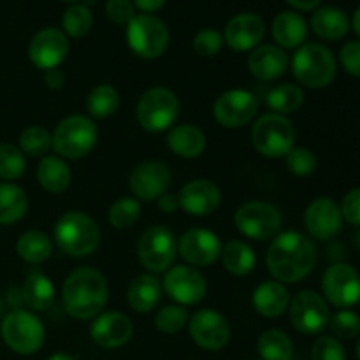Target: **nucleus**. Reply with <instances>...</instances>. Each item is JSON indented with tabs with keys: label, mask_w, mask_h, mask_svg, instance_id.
<instances>
[{
	"label": "nucleus",
	"mask_w": 360,
	"mask_h": 360,
	"mask_svg": "<svg viewBox=\"0 0 360 360\" xmlns=\"http://www.w3.org/2000/svg\"><path fill=\"white\" fill-rule=\"evenodd\" d=\"M55 243L65 255L88 257L98 248L101 229L98 225L81 211H67L55 224Z\"/></svg>",
	"instance_id": "7ed1b4c3"
},
{
	"label": "nucleus",
	"mask_w": 360,
	"mask_h": 360,
	"mask_svg": "<svg viewBox=\"0 0 360 360\" xmlns=\"http://www.w3.org/2000/svg\"><path fill=\"white\" fill-rule=\"evenodd\" d=\"M164 288L178 304H197L206 297L207 285L202 274L190 266H176L167 271Z\"/></svg>",
	"instance_id": "f3484780"
},
{
	"label": "nucleus",
	"mask_w": 360,
	"mask_h": 360,
	"mask_svg": "<svg viewBox=\"0 0 360 360\" xmlns=\"http://www.w3.org/2000/svg\"><path fill=\"white\" fill-rule=\"evenodd\" d=\"M224 46V37L218 30H213V28H204L199 34L193 37V49L199 56H211L218 55V51Z\"/></svg>",
	"instance_id": "a18cd8bd"
},
{
	"label": "nucleus",
	"mask_w": 360,
	"mask_h": 360,
	"mask_svg": "<svg viewBox=\"0 0 360 360\" xmlns=\"http://www.w3.org/2000/svg\"><path fill=\"white\" fill-rule=\"evenodd\" d=\"M221 262L234 276H246L255 269L257 257L252 246L243 241H231L221 248Z\"/></svg>",
	"instance_id": "2f4dec72"
},
{
	"label": "nucleus",
	"mask_w": 360,
	"mask_h": 360,
	"mask_svg": "<svg viewBox=\"0 0 360 360\" xmlns=\"http://www.w3.org/2000/svg\"><path fill=\"white\" fill-rule=\"evenodd\" d=\"M127 41L137 56L155 60L169 46V30L164 21L150 14H139L127 25Z\"/></svg>",
	"instance_id": "6e6552de"
},
{
	"label": "nucleus",
	"mask_w": 360,
	"mask_h": 360,
	"mask_svg": "<svg viewBox=\"0 0 360 360\" xmlns=\"http://www.w3.org/2000/svg\"><path fill=\"white\" fill-rule=\"evenodd\" d=\"M295 79L308 88H326L336 76V58L329 48L316 42L301 46L292 58Z\"/></svg>",
	"instance_id": "20e7f679"
},
{
	"label": "nucleus",
	"mask_w": 360,
	"mask_h": 360,
	"mask_svg": "<svg viewBox=\"0 0 360 360\" xmlns=\"http://www.w3.org/2000/svg\"><path fill=\"white\" fill-rule=\"evenodd\" d=\"M179 112V101L169 88L157 86L148 90L139 98L136 116L139 125L148 132H164L176 122Z\"/></svg>",
	"instance_id": "0eeeda50"
},
{
	"label": "nucleus",
	"mask_w": 360,
	"mask_h": 360,
	"mask_svg": "<svg viewBox=\"0 0 360 360\" xmlns=\"http://www.w3.org/2000/svg\"><path fill=\"white\" fill-rule=\"evenodd\" d=\"M69 53L67 35L58 28H44L37 32L28 46V56L37 69H56Z\"/></svg>",
	"instance_id": "a211bd4d"
},
{
	"label": "nucleus",
	"mask_w": 360,
	"mask_h": 360,
	"mask_svg": "<svg viewBox=\"0 0 360 360\" xmlns=\"http://www.w3.org/2000/svg\"><path fill=\"white\" fill-rule=\"evenodd\" d=\"M98 130L94 120L74 115L62 120L53 132V148L63 158L77 160L90 153L97 144Z\"/></svg>",
	"instance_id": "39448f33"
},
{
	"label": "nucleus",
	"mask_w": 360,
	"mask_h": 360,
	"mask_svg": "<svg viewBox=\"0 0 360 360\" xmlns=\"http://www.w3.org/2000/svg\"><path fill=\"white\" fill-rule=\"evenodd\" d=\"M273 37L281 48H299L304 44L306 37H308V25L301 14L285 11L274 18Z\"/></svg>",
	"instance_id": "a878e982"
},
{
	"label": "nucleus",
	"mask_w": 360,
	"mask_h": 360,
	"mask_svg": "<svg viewBox=\"0 0 360 360\" xmlns=\"http://www.w3.org/2000/svg\"><path fill=\"white\" fill-rule=\"evenodd\" d=\"M352 27H354L355 34L360 37V7L354 13V18H352Z\"/></svg>",
	"instance_id": "6e6d98bb"
},
{
	"label": "nucleus",
	"mask_w": 360,
	"mask_h": 360,
	"mask_svg": "<svg viewBox=\"0 0 360 360\" xmlns=\"http://www.w3.org/2000/svg\"><path fill=\"white\" fill-rule=\"evenodd\" d=\"M120 108V94L111 84H98L88 94L86 109L90 116L98 120L109 118Z\"/></svg>",
	"instance_id": "c9c22d12"
},
{
	"label": "nucleus",
	"mask_w": 360,
	"mask_h": 360,
	"mask_svg": "<svg viewBox=\"0 0 360 360\" xmlns=\"http://www.w3.org/2000/svg\"><path fill=\"white\" fill-rule=\"evenodd\" d=\"M27 169L25 155L13 144H0V178L13 181L23 176Z\"/></svg>",
	"instance_id": "ea45409f"
},
{
	"label": "nucleus",
	"mask_w": 360,
	"mask_h": 360,
	"mask_svg": "<svg viewBox=\"0 0 360 360\" xmlns=\"http://www.w3.org/2000/svg\"><path fill=\"white\" fill-rule=\"evenodd\" d=\"M105 14L116 25H129L134 20V4L130 0H108Z\"/></svg>",
	"instance_id": "de8ad7c7"
},
{
	"label": "nucleus",
	"mask_w": 360,
	"mask_h": 360,
	"mask_svg": "<svg viewBox=\"0 0 360 360\" xmlns=\"http://www.w3.org/2000/svg\"><path fill=\"white\" fill-rule=\"evenodd\" d=\"M257 350L264 360H292L294 345L283 330L271 329L260 334L257 341Z\"/></svg>",
	"instance_id": "f704fd0d"
},
{
	"label": "nucleus",
	"mask_w": 360,
	"mask_h": 360,
	"mask_svg": "<svg viewBox=\"0 0 360 360\" xmlns=\"http://www.w3.org/2000/svg\"><path fill=\"white\" fill-rule=\"evenodd\" d=\"M179 207L193 217H207L220 207V188L210 179H193L179 190Z\"/></svg>",
	"instance_id": "412c9836"
},
{
	"label": "nucleus",
	"mask_w": 360,
	"mask_h": 360,
	"mask_svg": "<svg viewBox=\"0 0 360 360\" xmlns=\"http://www.w3.org/2000/svg\"><path fill=\"white\" fill-rule=\"evenodd\" d=\"M340 60L343 69L352 76L360 77V41H350L341 48Z\"/></svg>",
	"instance_id": "09e8293b"
},
{
	"label": "nucleus",
	"mask_w": 360,
	"mask_h": 360,
	"mask_svg": "<svg viewBox=\"0 0 360 360\" xmlns=\"http://www.w3.org/2000/svg\"><path fill=\"white\" fill-rule=\"evenodd\" d=\"M21 295L28 308L35 309V311H46L55 302V285L44 274L34 273L25 281Z\"/></svg>",
	"instance_id": "7c9ffc66"
},
{
	"label": "nucleus",
	"mask_w": 360,
	"mask_h": 360,
	"mask_svg": "<svg viewBox=\"0 0 360 360\" xmlns=\"http://www.w3.org/2000/svg\"><path fill=\"white\" fill-rule=\"evenodd\" d=\"M48 360H74V359L67 354H55V355H51Z\"/></svg>",
	"instance_id": "4d7b16f0"
},
{
	"label": "nucleus",
	"mask_w": 360,
	"mask_h": 360,
	"mask_svg": "<svg viewBox=\"0 0 360 360\" xmlns=\"http://www.w3.org/2000/svg\"><path fill=\"white\" fill-rule=\"evenodd\" d=\"M132 320L120 311H109L97 316L91 323V340L102 348H120L132 338Z\"/></svg>",
	"instance_id": "4be33fe9"
},
{
	"label": "nucleus",
	"mask_w": 360,
	"mask_h": 360,
	"mask_svg": "<svg viewBox=\"0 0 360 360\" xmlns=\"http://www.w3.org/2000/svg\"><path fill=\"white\" fill-rule=\"evenodd\" d=\"M70 169L62 158L58 157H44L37 167L39 185L49 193H62L70 185Z\"/></svg>",
	"instance_id": "c756f323"
},
{
	"label": "nucleus",
	"mask_w": 360,
	"mask_h": 360,
	"mask_svg": "<svg viewBox=\"0 0 360 360\" xmlns=\"http://www.w3.org/2000/svg\"><path fill=\"white\" fill-rule=\"evenodd\" d=\"M178 252L192 266H211L221 255V243L207 229H190L179 238Z\"/></svg>",
	"instance_id": "6ab92c4d"
},
{
	"label": "nucleus",
	"mask_w": 360,
	"mask_h": 360,
	"mask_svg": "<svg viewBox=\"0 0 360 360\" xmlns=\"http://www.w3.org/2000/svg\"><path fill=\"white\" fill-rule=\"evenodd\" d=\"M290 322L299 333L302 334H320L329 326L330 313L326 299L313 290H302L292 299Z\"/></svg>",
	"instance_id": "f8f14e48"
},
{
	"label": "nucleus",
	"mask_w": 360,
	"mask_h": 360,
	"mask_svg": "<svg viewBox=\"0 0 360 360\" xmlns=\"http://www.w3.org/2000/svg\"><path fill=\"white\" fill-rule=\"evenodd\" d=\"M288 306H290V295L280 281H264L253 292V308L266 319H276L283 315Z\"/></svg>",
	"instance_id": "393cba45"
},
{
	"label": "nucleus",
	"mask_w": 360,
	"mask_h": 360,
	"mask_svg": "<svg viewBox=\"0 0 360 360\" xmlns=\"http://www.w3.org/2000/svg\"><path fill=\"white\" fill-rule=\"evenodd\" d=\"M162 288L164 287L160 281L151 274H141V276L134 278L129 292H127L130 308L137 313H150L160 302Z\"/></svg>",
	"instance_id": "cd10ccee"
},
{
	"label": "nucleus",
	"mask_w": 360,
	"mask_h": 360,
	"mask_svg": "<svg viewBox=\"0 0 360 360\" xmlns=\"http://www.w3.org/2000/svg\"><path fill=\"white\" fill-rule=\"evenodd\" d=\"M234 224L243 236L255 241L274 238L281 227V214L273 204L262 200L246 202L236 211Z\"/></svg>",
	"instance_id": "9b49d317"
},
{
	"label": "nucleus",
	"mask_w": 360,
	"mask_h": 360,
	"mask_svg": "<svg viewBox=\"0 0 360 360\" xmlns=\"http://www.w3.org/2000/svg\"><path fill=\"white\" fill-rule=\"evenodd\" d=\"M44 326L30 311L16 309L2 322V338L7 347L21 355H32L44 343Z\"/></svg>",
	"instance_id": "1a4fd4ad"
},
{
	"label": "nucleus",
	"mask_w": 360,
	"mask_h": 360,
	"mask_svg": "<svg viewBox=\"0 0 360 360\" xmlns=\"http://www.w3.org/2000/svg\"><path fill=\"white\" fill-rule=\"evenodd\" d=\"M341 214L348 224L360 227V188L350 190L341 204Z\"/></svg>",
	"instance_id": "8fccbe9b"
},
{
	"label": "nucleus",
	"mask_w": 360,
	"mask_h": 360,
	"mask_svg": "<svg viewBox=\"0 0 360 360\" xmlns=\"http://www.w3.org/2000/svg\"><path fill=\"white\" fill-rule=\"evenodd\" d=\"M330 330L340 340H354L360 334V316L350 309H341L329 320Z\"/></svg>",
	"instance_id": "37998d69"
},
{
	"label": "nucleus",
	"mask_w": 360,
	"mask_h": 360,
	"mask_svg": "<svg viewBox=\"0 0 360 360\" xmlns=\"http://www.w3.org/2000/svg\"><path fill=\"white\" fill-rule=\"evenodd\" d=\"M27 207V193L20 186L13 183H0V224H16L25 217Z\"/></svg>",
	"instance_id": "473e14b6"
},
{
	"label": "nucleus",
	"mask_w": 360,
	"mask_h": 360,
	"mask_svg": "<svg viewBox=\"0 0 360 360\" xmlns=\"http://www.w3.org/2000/svg\"><path fill=\"white\" fill-rule=\"evenodd\" d=\"M134 7L144 11V13H155V11L162 9L165 0H134Z\"/></svg>",
	"instance_id": "864d4df0"
},
{
	"label": "nucleus",
	"mask_w": 360,
	"mask_h": 360,
	"mask_svg": "<svg viewBox=\"0 0 360 360\" xmlns=\"http://www.w3.org/2000/svg\"><path fill=\"white\" fill-rule=\"evenodd\" d=\"M304 225L309 236L319 241H329L336 238L343 225V214L340 206L329 197H319L308 206L304 213Z\"/></svg>",
	"instance_id": "aec40b11"
},
{
	"label": "nucleus",
	"mask_w": 360,
	"mask_h": 360,
	"mask_svg": "<svg viewBox=\"0 0 360 360\" xmlns=\"http://www.w3.org/2000/svg\"><path fill=\"white\" fill-rule=\"evenodd\" d=\"M266 34L262 18L253 13H243L232 18L225 27L224 41L236 51H250L257 48Z\"/></svg>",
	"instance_id": "5701e85b"
},
{
	"label": "nucleus",
	"mask_w": 360,
	"mask_h": 360,
	"mask_svg": "<svg viewBox=\"0 0 360 360\" xmlns=\"http://www.w3.org/2000/svg\"><path fill=\"white\" fill-rule=\"evenodd\" d=\"M0 315H2V301H0Z\"/></svg>",
	"instance_id": "bf43d9fd"
},
{
	"label": "nucleus",
	"mask_w": 360,
	"mask_h": 360,
	"mask_svg": "<svg viewBox=\"0 0 360 360\" xmlns=\"http://www.w3.org/2000/svg\"><path fill=\"white\" fill-rule=\"evenodd\" d=\"M172 174L167 164L158 160L143 162L132 171L129 178V186L134 195L141 200L160 199L171 186Z\"/></svg>",
	"instance_id": "dca6fc26"
},
{
	"label": "nucleus",
	"mask_w": 360,
	"mask_h": 360,
	"mask_svg": "<svg viewBox=\"0 0 360 360\" xmlns=\"http://www.w3.org/2000/svg\"><path fill=\"white\" fill-rule=\"evenodd\" d=\"M63 2H76V0H63Z\"/></svg>",
	"instance_id": "052dcab7"
},
{
	"label": "nucleus",
	"mask_w": 360,
	"mask_h": 360,
	"mask_svg": "<svg viewBox=\"0 0 360 360\" xmlns=\"http://www.w3.org/2000/svg\"><path fill=\"white\" fill-rule=\"evenodd\" d=\"M190 326V338L197 347L210 352H218L227 347L231 340V327L227 319L214 309H200L192 320Z\"/></svg>",
	"instance_id": "2eb2a0df"
},
{
	"label": "nucleus",
	"mask_w": 360,
	"mask_h": 360,
	"mask_svg": "<svg viewBox=\"0 0 360 360\" xmlns=\"http://www.w3.org/2000/svg\"><path fill=\"white\" fill-rule=\"evenodd\" d=\"M16 252L25 262L41 264L48 260L49 255H51V239L41 231H28L18 239Z\"/></svg>",
	"instance_id": "72a5a7b5"
},
{
	"label": "nucleus",
	"mask_w": 360,
	"mask_h": 360,
	"mask_svg": "<svg viewBox=\"0 0 360 360\" xmlns=\"http://www.w3.org/2000/svg\"><path fill=\"white\" fill-rule=\"evenodd\" d=\"M311 360H347V354L336 338L322 336L313 345Z\"/></svg>",
	"instance_id": "49530a36"
},
{
	"label": "nucleus",
	"mask_w": 360,
	"mask_h": 360,
	"mask_svg": "<svg viewBox=\"0 0 360 360\" xmlns=\"http://www.w3.org/2000/svg\"><path fill=\"white\" fill-rule=\"evenodd\" d=\"M158 207L164 213H174L179 210V200L178 195H172V193H164V195L158 199Z\"/></svg>",
	"instance_id": "603ef678"
},
{
	"label": "nucleus",
	"mask_w": 360,
	"mask_h": 360,
	"mask_svg": "<svg viewBox=\"0 0 360 360\" xmlns=\"http://www.w3.org/2000/svg\"><path fill=\"white\" fill-rule=\"evenodd\" d=\"M288 56L274 44H264L253 49L248 56V69L257 79L274 81L287 72Z\"/></svg>",
	"instance_id": "b1692460"
},
{
	"label": "nucleus",
	"mask_w": 360,
	"mask_h": 360,
	"mask_svg": "<svg viewBox=\"0 0 360 360\" xmlns=\"http://www.w3.org/2000/svg\"><path fill=\"white\" fill-rule=\"evenodd\" d=\"M311 27L319 37L326 41H340L348 34L350 20L347 13L338 7H320L311 18Z\"/></svg>",
	"instance_id": "c85d7f7f"
},
{
	"label": "nucleus",
	"mask_w": 360,
	"mask_h": 360,
	"mask_svg": "<svg viewBox=\"0 0 360 360\" xmlns=\"http://www.w3.org/2000/svg\"><path fill=\"white\" fill-rule=\"evenodd\" d=\"M259 101L246 90L224 91L214 102V118L225 129H241L255 118Z\"/></svg>",
	"instance_id": "4468645a"
},
{
	"label": "nucleus",
	"mask_w": 360,
	"mask_h": 360,
	"mask_svg": "<svg viewBox=\"0 0 360 360\" xmlns=\"http://www.w3.org/2000/svg\"><path fill=\"white\" fill-rule=\"evenodd\" d=\"M323 295L336 308L345 309L360 301L359 273L348 264H333L322 280Z\"/></svg>",
	"instance_id": "ddd939ff"
},
{
	"label": "nucleus",
	"mask_w": 360,
	"mask_h": 360,
	"mask_svg": "<svg viewBox=\"0 0 360 360\" xmlns=\"http://www.w3.org/2000/svg\"><path fill=\"white\" fill-rule=\"evenodd\" d=\"M109 297L108 281L94 267H79L67 276L62 302L72 319L91 320L105 308Z\"/></svg>",
	"instance_id": "f03ea898"
},
{
	"label": "nucleus",
	"mask_w": 360,
	"mask_h": 360,
	"mask_svg": "<svg viewBox=\"0 0 360 360\" xmlns=\"http://www.w3.org/2000/svg\"><path fill=\"white\" fill-rule=\"evenodd\" d=\"M287 2L301 11H311L315 7H319L322 4V0H287Z\"/></svg>",
	"instance_id": "5fc2aeb1"
},
{
	"label": "nucleus",
	"mask_w": 360,
	"mask_h": 360,
	"mask_svg": "<svg viewBox=\"0 0 360 360\" xmlns=\"http://www.w3.org/2000/svg\"><path fill=\"white\" fill-rule=\"evenodd\" d=\"M266 262L274 280L297 283L315 269L316 246L301 232H283L271 243Z\"/></svg>",
	"instance_id": "f257e3e1"
},
{
	"label": "nucleus",
	"mask_w": 360,
	"mask_h": 360,
	"mask_svg": "<svg viewBox=\"0 0 360 360\" xmlns=\"http://www.w3.org/2000/svg\"><path fill=\"white\" fill-rule=\"evenodd\" d=\"M357 357L360 360V340H359V343H357Z\"/></svg>",
	"instance_id": "13d9d810"
},
{
	"label": "nucleus",
	"mask_w": 360,
	"mask_h": 360,
	"mask_svg": "<svg viewBox=\"0 0 360 360\" xmlns=\"http://www.w3.org/2000/svg\"><path fill=\"white\" fill-rule=\"evenodd\" d=\"M302 102H304V94L295 84H280L267 94V105L281 116L295 112Z\"/></svg>",
	"instance_id": "e433bc0d"
},
{
	"label": "nucleus",
	"mask_w": 360,
	"mask_h": 360,
	"mask_svg": "<svg viewBox=\"0 0 360 360\" xmlns=\"http://www.w3.org/2000/svg\"><path fill=\"white\" fill-rule=\"evenodd\" d=\"M53 146L51 134L41 125H32L25 129L20 136V150L21 153H27L30 157H42Z\"/></svg>",
	"instance_id": "4c0bfd02"
},
{
	"label": "nucleus",
	"mask_w": 360,
	"mask_h": 360,
	"mask_svg": "<svg viewBox=\"0 0 360 360\" xmlns=\"http://www.w3.org/2000/svg\"><path fill=\"white\" fill-rule=\"evenodd\" d=\"M169 150L174 155L181 158H197L202 155L204 148H206V136L199 127H193L185 123V125H178L167 134Z\"/></svg>",
	"instance_id": "bb28decb"
},
{
	"label": "nucleus",
	"mask_w": 360,
	"mask_h": 360,
	"mask_svg": "<svg viewBox=\"0 0 360 360\" xmlns=\"http://www.w3.org/2000/svg\"><path fill=\"white\" fill-rule=\"evenodd\" d=\"M287 167L295 176H309L316 171V157L308 148H292L287 155Z\"/></svg>",
	"instance_id": "c03bdc74"
},
{
	"label": "nucleus",
	"mask_w": 360,
	"mask_h": 360,
	"mask_svg": "<svg viewBox=\"0 0 360 360\" xmlns=\"http://www.w3.org/2000/svg\"><path fill=\"white\" fill-rule=\"evenodd\" d=\"M252 141L255 150L264 157H285L294 148L295 129L287 116L269 112L257 120L252 130Z\"/></svg>",
	"instance_id": "423d86ee"
},
{
	"label": "nucleus",
	"mask_w": 360,
	"mask_h": 360,
	"mask_svg": "<svg viewBox=\"0 0 360 360\" xmlns=\"http://www.w3.org/2000/svg\"><path fill=\"white\" fill-rule=\"evenodd\" d=\"M91 25H94V16L90 9L81 4L70 6L62 16V27L70 37H84L91 30Z\"/></svg>",
	"instance_id": "58836bf2"
},
{
	"label": "nucleus",
	"mask_w": 360,
	"mask_h": 360,
	"mask_svg": "<svg viewBox=\"0 0 360 360\" xmlns=\"http://www.w3.org/2000/svg\"><path fill=\"white\" fill-rule=\"evenodd\" d=\"M44 83L49 90H62L63 83H65V77H63L62 70L56 67V69L46 70L44 74Z\"/></svg>",
	"instance_id": "3c124183"
},
{
	"label": "nucleus",
	"mask_w": 360,
	"mask_h": 360,
	"mask_svg": "<svg viewBox=\"0 0 360 360\" xmlns=\"http://www.w3.org/2000/svg\"><path fill=\"white\" fill-rule=\"evenodd\" d=\"M188 322V311L181 304L164 306L155 315V326L165 334H176Z\"/></svg>",
	"instance_id": "79ce46f5"
},
{
	"label": "nucleus",
	"mask_w": 360,
	"mask_h": 360,
	"mask_svg": "<svg viewBox=\"0 0 360 360\" xmlns=\"http://www.w3.org/2000/svg\"><path fill=\"white\" fill-rule=\"evenodd\" d=\"M141 217V204L137 202V199H120L109 210L108 218L109 224L115 229H129L139 220Z\"/></svg>",
	"instance_id": "a19ab883"
},
{
	"label": "nucleus",
	"mask_w": 360,
	"mask_h": 360,
	"mask_svg": "<svg viewBox=\"0 0 360 360\" xmlns=\"http://www.w3.org/2000/svg\"><path fill=\"white\" fill-rule=\"evenodd\" d=\"M178 255L176 236L164 225L150 227L137 243V257L151 273H165Z\"/></svg>",
	"instance_id": "9d476101"
}]
</instances>
